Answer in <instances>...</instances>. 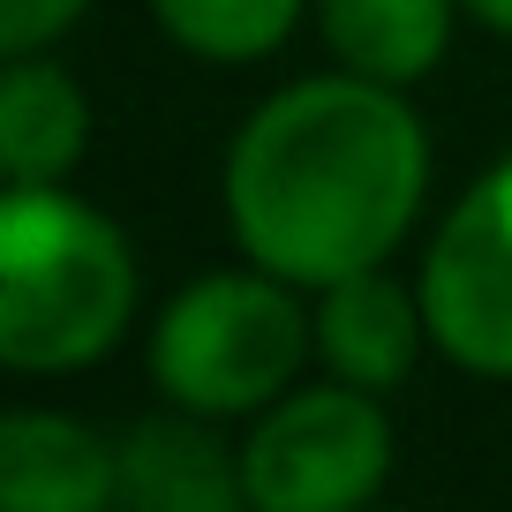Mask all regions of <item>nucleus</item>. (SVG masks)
<instances>
[{
    "label": "nucleus",
    "mask_w": 512,
    "mask_h": 512,
    "mask_svg": "<svg viewBox=\"0 0 512 512\" xmlns=\"http://www.w3.org/2000/svg\"><path fill=\"white\" fill-rule=\"evenodd\" d=\"M430 196V128L400 83L302 76L272 91L226 144L219 204L249 264L332 287L347 272L392 264Z\"/></svg>",
    "instance_id": "f257e3e1"
},
{
    "label": "nucleus",
    "mask_w": 512,
    "mask_h": 512,
    "mask_svg": "<svg viewBox=\"0 0 512 512\" xmlns=\"http://www.w3.org/2000/svg\"><path fill=\"white\" fill-rule=\"evenodd\" d=\"M136 317V249L68 181L0 196V362L68 377L121 347Z\"/></svg>",
    "instance_id": "f03ea898"
},
{
    "label": "nucleus",
    "mask_w": 512,
    "mask_h": 512,
    "mask_svg": "<svg viewBox=\"0 0 512 512\" xmlns=\"http://www.w3.org/2000/svg\"><path fill=\"white\" fill-rule=\"evenodd\" d=\"M302 294L309 287L264 264L189 279L151 324V384L166 392V407L241 422L294 392L302 362L317 354V309H302Z\"/></svg>",
    "instance_id": "7ed1b4c3"
},
{
    "label": "nucleus",
    "mask_w": 512,
    "mask_h": 512,
    "mask_svg": "<svg viewBox=\"0 0 512 512\" xmlns=\"http://www.w3.org/2000/svg\"><path fill=\"white\" fill-rule=\"evenodd\" d=\"M392 475V422L377 392L347 377L279 392L241 445V482L256 512H347Z\"/></svg>",
    "instance_id": "20e7f679"
},
{
    "label": "nucleus",
    "mask_w": 512,
    "mask_h": 512,
    "mask_svg": "<svg viewBox=\"0 0 512 512\" xmlns=\"http://www.w3.org/2000/svg\"><path fill=\"white\" fill-rule=\"evenodd\" d=\"M415 287L445 362L512 377V151L437 219Z\"/></svg>",
    "instance_id": "39448f33"
},
{
    "label": "nucleus",
    "mask_w": 512,
    "mask_h": 512,
    "mask_svg": "<svg viewBox=\"0 0 512 512\" xmlns=\"http://www.w3.org/2000/svg\"><path fill=\"white\" fill-rule=\"evenodd\" d=\"M422 347H437L422 287H400L384 264L317 287V362L332 377L362 384V392H400L415 377Z\"/></svg>",
    "instance_id": "423d86ee"
},
{
    "label": "nucleus",
    "mask_w": 512,
    "mask_h": 512,
    "mask_svg": "<svg viewBox=\"0 0 512 512\" xmlns=\"http://www.w3.org/2000/svg\"><path fill=\"white\" fill-rule=\"evenodd\" d=\"M121 497V445L76 415L16 407L0 422V505L8 512H106Z\"/></svg>",
    "instance_id": "0eeeda50"
},
{
    "label": "nucleus",
    "mask_w": 512,
    "mask_h": 512,
    "mask_svg": "<svg viewBox=\"0 0 512 512\" xmlns=\"http://www.w3.org/2000/svg\"><path fill=\"white\" fill-rule=\"evenodd\" d=\"M121 497L144 512H234L249 482H241V452H226L211 415L166 407L121 437Z\"/></svg>",
    "instance_id": "6e6552de"
},
{
    "label": "nucleus",
    "mask_w": 512,
    "mask_h": 512,
    "mask_svg": "<svg viewBox=\"0 0 512 512\" xmlns=\"http://www.w3.org/2000/svg\"><path fill=\"white\" fill-rule=\"evenodd\" d=\"M91 151V98L46 53H8L0 76V166L8 189H46L68 181Z\"/></svg>",
    "instance_id": "1a4fd4ad"
},
{
    "label": "nucleus",
    "mask_w": 512,
    "mask_h": 512,
    "mask_svg": "<svg viewBox=\"0 0 512 512\" xmlns=\"http://www.w3.org/2000/svg\"><path fill=\"white\" fill-rule=\"evenodd\" d=\"M460 16H467L460 0H317L332 61L354 68V76L400 83V91L445 61Z\"/></svg>",
    "instance_id": "9d476101"
},
{
    "label": "nucleus",
    "mask_w": 512,
    "mask_h": 512,
    "mask_svg": "<svg viewBox=\"0 0 512 512\" xmlns=\"http://www.w3.org/2000/svg\"><path fill=\"white\" fill-rule=\"evenodd\" d=\"M309 0H151L159 31L174 38L181 53L196 61H219V68H241V61H264L294 38Z\"/></svg>",
    "instance_id": "9b49d317"
},
{
    "label": "nucleus",
    "mask_w": 512,
    "mask_h": 512,
    "mask_svg": "<svg viewBox=\"0 0 512 512\" xmlns=\"http://www.w3.org/2000/svg\"><path fill=\"white\" fill-rule=\"evenodd\" d=\"M83 16H91V0H0V53H46Z\"/></svg>",
    "instance_id": "f8f14e48"
},
{
    "label": "nucleus",
    "mask_w": 512,
    "mask_h": 512,
    "mask_svg": "<svg viewBox=\"0 0 512 512\" xmlns=\"http://www.w3.org/2000/svg\"><path fill=\"white\" fill-rule=\"evenodd\" d=\"M467 16L482 23V31H497V38H512V0H460Z\"/></svg>",
    "instance_id": "ddd939ff"
}]
</instances>
